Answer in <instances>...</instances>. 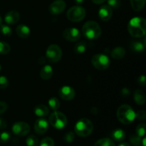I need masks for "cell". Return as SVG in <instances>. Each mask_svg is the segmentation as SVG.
Returning <instances> with one entry per match:
<instances>
[{
	"instance_id": "d590c367",
	"label": "cell",
	"mask_w": 146,
	"mask_h": 146,
	"mask_svg": "<svg viewBox=\"0 0 146 146\" xmlns=\"http://www.w3.org/2000/svg\"><path fill=\"white\" fill-rule=\"evenodd\" d=\"M9 81L7 77L0 76V89H4L6 88L9 86Z\"/></svg>"
},
{
	"instance_id": "2e32d148",
	"label": "cell",
	"mask_w": 146,
	"mask_h": 146,
	"mask_svg": "<svg viewBox=\"0 0 146 146\" xmlns=\"http://www.w3.org/2000/svg\"><path fill=\"white\" fill-rule=\"evenodd\" d=\"M131 50L135 52H142L145 48V39L143 41H133L131 43L130 45Z\"/></svg>"
},
{
	"instance_id": "f6af8a7d",
	"label": "cell",
	"mask_w": 146,
	"mask_h": 146,
	"mask_svg": "<svg viewBox=\"0 0 146 146\" xmlns=\"http://www.w3.org/2000/svg\"><path fill=\"white\" fill-rule=\"evenodd\" d=\"M141 144H142L143 146H145V137L143 138V140H141Z\"/></svg>"
},
{
	"instance_id": "52a82bcc",
	"label": "cell",
	"mask_w": 146,
	"mask_h": 146,
	"mask_svg": "<svg viewBox=\"0 0 146 146\" xmlns=\"http://www.w3.org/2000/svg\"><path fill=\"white\" fill-rule=\"evenodd\" d=\"M93 66L95 68L101 71L107 69L110 66V59L105 54H96L91 60Z\"/></svg>"
},
{
	"instance_id": "8d00e7d4",
	"label": "cell",
	"mask_w": 146,
	"mask_h": 146,
	"mask_svg": "<svg viewBox=\"0 0 146 146\" xmlns=\"http://www.w3.org/2000/svg\"><path fill=\"white\" fill-rule=\"evenodd\" d=\"M135 118H138V120H141V121H144L146 118V112L143 110L138 111L135 113Z\"/></svg>"
},
{
	"instance_id": "cb8c5ba5",
	"label": "cell",
	"mask_w": 146,
	"mask_h": 146,
	"mask_svg": "<svg viewBox=\"0 0 146 146\" xmlns=\"http://www.w3.org/2000/svg\"><path fill=\"white\" fill-rule=\"evenodd\" d=\"M94 146H115L113 141L108 138H101L95 143Z\"/></svg>"
},
{
	"instance_id": "5b68a950",
	"label": "cell",
	"mask_w": 146,
	"mask_h": 146,
	"mask_svg": "<svg viewBox=\"0 0 146 146\" xmlns=\"http://www.w3.org/2000/svg\"><path fill=\"white\" fill-rule=\"evenodd\" d=\"M48 122L54 128L58 130H61L67 125V118L63 113L54 111L49 115Z\"/></svg>"
},
{
	"instance_id": "74e56055",
	"label": "cell",
	"mask_w": 146,
	"mask_h": 146,
	"mask_svg": "<svg viewBox=\"0 0 146 146\" xmlns=\"http://www.w3.org/2000/svg\"><path fill=\"white\" fill-rule=\"evenodd\" d=\"M7 108H8V106L5 102L0 101V115L4 113L7 110Z\"/></svg>"
},
{
	"instance_id": "b9f144b4",
	"label": "cell",
	"mask_w": 146,
	"mask_h": 146,
	"mask_svg": "<svg viewBox=\"0 0 146 146\" xmlns=\"http://www.w3.org/2000/svg\"><path fill=\"white\" fill-rule=\"evenodd\" d=\"M93 3L96 4H103L104 2H105L106 0H91Z\"/></svg>"
},
{
	"instance_id": "ac0fdd59",
	"label": "cell",
	"mask_w": 146,
	"mask_h": 146,
	"mask_svg": "<svg viewBox=\"0 0 146 146\" xmlns=\"http://www.w3.org/2000/svg\"><path fill=\"white\" fill-rule=\"evenodd\" d=\"M41 78L44 80H48L53 76V68L51 66L46 65L41 68L40 72Z\"/></svg>"
},
{
	"instance_id": "f35d334b",
	"label": "cell",
	"mask_w": 146,
	"mask_h": 146,
	"mask_svg": "<svg viewBox=\"0 0 146 146\" xmlns=\"http://www.w3.org/2000/svg\"><path fill=\"white\" fill-rule=\"evenodd\" d=\"M138 83L140 86H145V84H146V78H145V76L142 75V76H141L138 77Z\"/></svg>"
},
{
	"instance_id": "d4e9b609",
	"label": "cell",
	"mask_w": 146,
	"mask_h": 146,
	"mask_svg": "<svg viewBox=\"0 0 146 146\" xmlns=\"http://www.w3.org/2000/svg\"><path fill=\"white\" fill-rule=\"evenodd\" d=\"M86 50V43L84 41L78 43L74 46V51L76 54H83Z\"/></svg>"
},
{
	"instance_id": "7c38bea8",
	"label": "cell",
	"mask_w": 146,
	"mask_h": 146,
	"mask_svg": "<svg viewBox=\"0 0 146 146\" xmlns=\"http://www.w3.org/2000/svg\"><path fill=\"white\" fill-rule=\"evenodd\" d=\"M58 94L62 99L65 100V101H71L75 97L76 92L75 90L72 87L68 86H64L60 88Z\"/></svg>"
},
{
	"instance_id": "44dd1931",
	"label": "cell",
	"mask_w": 146,
	"mask_h": 146,
	"mask_svg": "<svg viewBox=\"0 0 146 146\" xmlns=\"http://www.w3.org/2000/svg\"><path fill=\"white\" fill-rule=\"evenodd\" d=\"M134 101L138 105H143L145 102V94L141 90L137 89L134 92Z\"/></svg>"
},
{
	"instance_id": "277c9868",
	"label": "cell",
	"mask_w": 146,
	"mask_h": 146,
	"mask_svg": "<svg viewBox=\"0 0 146 146\" xmlns=\"http://www.w3.org/2000/svg\"><path fill=\"white\" fill-rule=\"evenodd\" d=\"M75 133L79 137H88L92 133L94 130L93 123L86 118H81L76 123Z\"/></svg>"
},
{
	"instance_id": "ba28073f",
	"label": "cell",
	"mask_w": 146,
	"mask_h": 146,
	"mask_svg": "<svg viewBox=\"0 0 146 146\" xmlns=\"http://www.w3.org/2000/svg\"><path fill=\"white\" fill-rule=\"evenodd\" d=\"M46 56L48 61H49L50 62H58L62 57L61 48L56 44H51L47 48Z\"/></svg>"
},
{
	"instance_id": "ee69618b",
	"label": "cell",
	"mask_w": 146,
	"mask_h": 146,
	"mask_svg": "<svg viewBox=\"0 0 146 146\" xmlns=\"http://www.w3.org/2000/svg\"><path fill=\"white\" fill-rule=\"evenodd\" d=\"M75 3L76 4H81L84 1V0H74Z\"/></svg>"
},
{
	"instance_id": "f1b7e54d",
	"label": "cell",
	"mask_w": 146,
	"mask_h": 146,
	"mask_svg": "<svg viewBox=\"0 0 146 146\" xmlns=\"http://www.w3.org/2000/svg\"><path fill=\"white\" fill-rule=\"evenodd\" d=\"M145 129L146 125L145 123L139 124L136 128V135L141 138L144 137L145 135Z\"/></svg>"
},
{
	"instance_id": "9a60e30c",
	"label": "cell",
	"mask_w": 146,
	"mask_h": 146,
	"mask_svg": "<svg viewBox=\"0 0 146 146\" xmlns=\"http://www.w3.org/2000/svg\"><path fill=\"white\" fill-rule=\"evenodd\" d=\"M20 19L19 13L17 11H10L6 14L4 21L8 24H14L19 21Z\"/></svg>"
},
{
	"instance_id": "e575fe53",
	"label": "cell",
	"mask_w": 146,
	"mask_h": 146,
	"mask_svg": "<svg viewBox=\"0 0 146 146\" xmlns=\"http://www.w3.org/2000/svg\"><path fill=\"white\" fill-rule=\"evenodd\" d=\"M121 4V0H108V5L111 8H119Z\"/></svg>"
},
{
	"instance_id": "ab89813d",
	"label": "cell",
	"mask_w": 146,
	"mask_h": 146,
	"mask_svg": "<svg viewBox=\"0 0 146 146\" xmlns=\"http://www.w3.org/2000/svg\"><path fill=\"white\" fill-rule=\"evenodd\" d=\"M121 95L123 96L127 97V96H128L130 94H131V91H130V89H128V88H123L122 90H121Z\"/></svg>"
},
{
	"instance_id": "8992f818",
	"label": "cell",
	"mask_w": 146,
	"mask_h": 146,
	"mask_svg": "<svg viewBox=\"0 0 146 146\" xmlns=\"http://www.w3.org/2000/svg\"><path fill=\"white\" fill-rule=\"evenodd\" d=\"M67 18L73 22H79L82 21L86 16V10L84 7L80 6H75L67 11Z\"/></svg>"
},
{
	"instance_id": "ffe728a7",
	"label": "cell",
	"mask_w": 146,
	"mask_h": 146,
	"mask_svg": "<svg viewBox=\"0 0 146 146\" xmlns=\"http://www.w3.org/2000/svg\"><path fill=\"white\" fill-rule=\"evenodd\" d=\"M111 137L114 141H117V142H121L125 138V133L123 130L118 128L113 131L111 133Z\"/></svg>"
},
{
	"instance_id": "4316f807",
	"label": "cell",
	"mask_w": 146,
	"mask_h": 146,
	"mask_svg": "<svg viewBox=\"0 0 146 146\" xmlns=\"http://www.w3.org/2000/svg\"><path fill=\"white\" fill-rule=\"evenodd\" d=\"M26 143L27 146H38L39 144L37 137L34 135H31L27 137V140H26Z\"/></svg>"
},
{
	"instance_id": "3957f363",
	"label": "cell",
	"mask_w": 146,
	"mask_h": 146,
	"mask_svg": "<svg viewBox=\"0 0 146 146\" xmlns=\"http://www.w3.org/2000/svg\"><path fill=\"white\" fill-rule=\"evenodd\" d=\"M82 33L84 36L88 39H97L101 35V28L96 21H87L83 26Z\"/></svg>"
},
{
	"instance_id": "4dcf8cb0",
	"label": "cell",
	"mask_w": 146,
	"mask_h": 146,
	"mask_svg": "<svg viewBox=\"0 0 146 146\" xmlns=\"http://www.w3.org/2000/svg\"><path fill=\"white\" fill-rule=\"evenodd\" d=\"M10 138H11V135L9 133L6 132V131L0 133V143H7L10 140Z\"/></svg>"
},
{
	"instance_id": "e0dca14e",
	"label": "cell",
	"mask_w": 146,
	"mask_h": 146,
	"mask_svg": "<svg viewBox=\"0 0 146 146\" xmlns=\"http://www.w3.org/2000/svg\"><path fill=\"white\" fill-rule=\"evenodd\" d=\"M17 34L20 38H27L30 34V29L27 26L21 24V25L18 26L17 27Z\"/></svg>"
},
{
	"instance_id": "f546056e",
	"label": "cell",
	"mask_w": 146,
	"mask_h": 146,
	"mask_svg": "<svg viewBox=\"0 0 146 146\" xmlns=\"http://www.w3.org/2000/svg\"><path fill=\"white\" fill-rule=\"evenodd\" d=\"M0 31L3 35L6 36H10L12 34V30L7 25H1L0 27Z\"/></svg>"
},
{
	"instance_id": "5bb4252c",
	"label": "cell",
	"mask_w": 146,
	"mask_h": 146,
	"mask_svg": "<svg viewBox=\"0 0 146 146\" xmlns=\"http://www.w3.org/2000/svg\"><path fill=\"white\" fill-rule=\"evenodd\" d=\"M113 15L112 8L108 5H104L99 9L98 16L99 18L104 21H108L111 19Z\"/></svg>"
},
{
	"instance_id": "d6a6232c",
	"label": "cell",
	"mask_w": 146,
	"mask_h": 146,
	"mask_svg": "<svg viewBox=\"0 0 146 146\" xmlns=\"http://www.w3.org/2000/svg\"><path fill=\"white\" fill-rule=\"evenodd\" d=\"M38 145L39 146H54V141L51 138L47 137L41 140V143Z\"/></svg>"
},
{
	"instance_id": "60d3db41",
	"label": "cell",
	"mask_w": 146,
	"mask_h": 146,
	"mask_svg": "<svg viewBox=\"0 0 146 146\" xmlns=\"http://www.w3.org/2000/svg\"><path fill=\"white\" fill-rule=\"evenodd\" d=\"M7 126V123L4 118H0V129H5Z\"/></svg>"
},
{
	"instance_id": "7a4b0ae2",
	"label": "cell",
	"mask_w": 146,
	"mask_h": 146,
	"mask_svg": "<svg viewBox=\"0 0 146 146\" xmlns=\"http://www.w3.org/2000/svg\"><path fill=\"white\" fill-rule=\"evenodd\" d=\"M117 118L123 124L129 125L135 118V113L132 107L127 104L121 105L117 110Z\"/></svg>"
},
{
	"instance_id": "83f0119b",
	"label": "cell",
	"mask_w": 146,
	"mask_h": 146,
	"mask_svg": "<svg viewBox=\"0 0 146 146\" xmlns=\"http://www.w3.org/2000/svg\"><path fill=\"white\" fill-rule=\"evenodd\" d=\"M11 51V47L9 44L4 41H0V54H7Z\"/></svg>"
},
{
	"instance_id": "9c48e42d",
	"label": "cell",
	"mask_w": 146,
	"mask_h": 146,
	"mask_svg": "<svg viewBox=\"0 0 146 146\" xmlns=\"http://www.w3.org/2000/svg\"><path fill=\"white\" fill-rule=\"evenodd\" d=\"M12 132L18 136H24L30 132V126L27 123L17 122L13 125Z\"/></svg>"
},
{
	"instance_id": "7402d4cb",
	"label": "cell",
	"mask_w": 146,
	"mask_h": 146,
	"mask_svg": "<svg viewBox=\"0 0 146 146\" xmlns=\"http://www.w3.org/2000/svg\"><path fill=\"white\" fill-rule=\"evenodd\" d=\"M125 55V48L122 47H116L111 52V56L114 59H121Z\"/></svg>"
},
{
	"instance_id": "4fadbf2b",
	"label": "cell",
	"mask_w": 146,
	"mask_h": 146,
	"mask_svg": "<svg viewBox=\"0 0 146 146\" xmlns=\"http://www.w3.org/2000/svg\"><path fill=\"white\" fill-rule=\"evenodd\" d=\"M48 129V122L44 118H40L34 123V131L38 135L44 134Z\"/></svg>"
},
{
	"instance_id": "603a6c76",
	"label": "cell",
	"mask_w": 146,
	"mask_h": 146,
	"mask_svg": "<svg viewBox=\"0 0 146 146\" xmlns=\"http://www.w3.org/2000/svg\"><path fill=\"white\" fill-rule=\"evenodd\" d=\"M133 9L135 11H140L145 7L146 0H130Z\"/></svg>"
},
{
	"instance_id": "1f68e13d",
	"label": "cell",
	"mask_w": 146,
	"mask_h": 146,
	"mask_svg": "<svg viewBox=\"0 0 146 146\" xmlns=\"http://www.w3.org/2000/svg\"><path fill=\"white\" fill-rule=\"evenodd\" d=\"M131 144L134 146H140L141 145V138L137 135H132L130 138Z\"/></svg>"
},
{
	"instance_id": "836d02e7",
	"label": "cell",
	"mask_w": 146,
	"mask_h": 146,
	"mask_svg": "<svg viewBox=\"0 0 146 146\" xmlns=\"http://www.w3.org/2000/svg\"><path fill=\"white\" fill-rule=\"evenodd\" d=\"M74 138H75V135H74V133L71 131H69V132L66 133L64 135V139L65 141V142L66 143H71L74 141Z\"/></svg>"
},
{
	"instance_id": "7bdbcfd3",
	"label": "cell",
	"mask_w": 146,
	"mask_h": 146,
	"mask_svg": "<svg viewBox=\"0 0 146 146\" xmlns=\"http://www.w3.org/2000/svg\"><path fill=\"white\" fill-rule=\"evenodd\" d=\"M118 146H131V145H130V144H128V143L123 142V143H120Z\"/></svg>"
},
{
	"instance_id": "6da1fadb",
	"label": "cell",
	"mask_w": 146,
	"mask_h": 146,
	"mask_svg": "<svg viewBox=\"0 0 146 146\" xmlns=\"http://www.w3.org/2000/svg\"><path fill=\"white\" fill-rule=\"evenodd\" d=\"M128 31L134 38H142L146 33V21L141 17H135L130 20L128 24Z\"/></svg>"
},
{
	"instance_id": "d6986e66",
	"label": "cell",
	"mask_w": 146,
	"mask_h": 146,
	"mask_svg": "<svg viewBox=\"0 0 146 146\" xmlns=\"http://www.w3.org/2000/svg\"><path fill=\"white\" fill-rule=\"evenodd\" d=\"M34 113H35L36 115L43 118V117H45L47 115H48L49 110H48V107L46 106L38 105L34 108Z\"/></svg>"
},
{
	"instance_id": "30bf717a",
	"label": "cell",
	"mask_w": 146,
	"mask_h": 146,
	"mask_svg": "<svg viewBox=\"0 0 146 146\" xmlns=\"http://www.w3.org/2000/svg\"><path fill=\"white\" fill-rule=\"evenodd\" d=\"M66 7V4L64 0H56L50 4L48 7V11L51 14L57 15L62 13L65 10Z\"/></svg>"
},
{
	"instance_id": "bcb514c9",
	"label": "cell",
	"mask_w": 146,
	"mask_h": 146,
	"mask_svg": "<svg viewBox=\"0 0 146 146\" xmlns=\"http://www.w3.org/2000/svg\"><path fill=\"white\" fill-rule=\"evenodd\" d=\"M1 21H2V20H1V17H0V26H1Z\"/></svg>"
},
{
	"instance_id": "8fae6325",
	"label": "cell",
	"mask_w": 146,
	"mask_h": 146,
	"mask_svg": "<svg viewBox=\"0 0 146 146\" xmlns=\"http://www.w3.org/2000/svg\"><path fill=\"white\" fill-rule=\"evenodd\" d=\"M63 36L69 41H76L81 38V32L76 28H67L63 32Z\"/></svg>"
},
{
	"instance_id": "7dc6e473",
	"label": "cell",
	"mask_w": 146,
	"mask_h": 146,
	"mask_svg": "<svg viewBox=\"0 0 146 146\" xmlns=\"http://www.w3.org/2000/svg\"><path fill=\"white\" fill-rule=\"evenodd\" d=\"M0 71H1V66H0Z\"/></svg>"
},
{
	"instance_id": "484cf974",
	"label": "cell",
	"mask_w": 146,
	"mask_h": 146,
	"mask_svg": "<svg viewBox=\"0 0 146 146\" xmlns=\"http://www.w3.org/2000/svg\"><path fill=\"white\" fill-rule=\"evenodd\" d=\"M48 106L52 110L56 111L60 108L61 104H60V101L58 98L53 97V98H51L48 100Z\"/></svg>"
}]
</instances>
